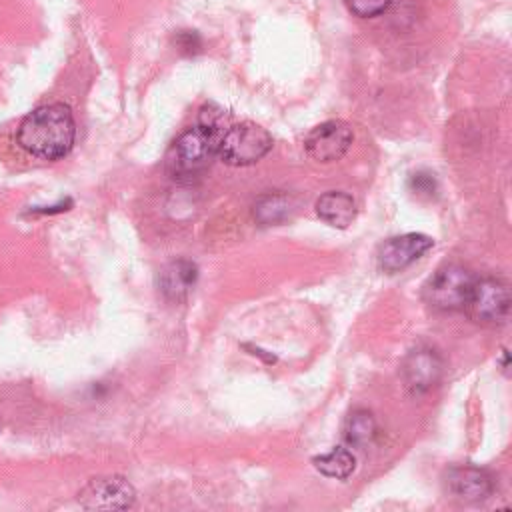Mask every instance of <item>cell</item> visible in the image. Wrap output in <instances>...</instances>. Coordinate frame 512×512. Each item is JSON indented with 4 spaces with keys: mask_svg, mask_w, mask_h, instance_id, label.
<instances>
[{
    "mask_svg": "<svg viewBox=\"0 0 512 512\" xmlns=\"http://www.w3.org/2000/svg\"><path fill=\"white\" fill-rule=\"evenodd\" d=\"M74 138V116L64 104H46L32 110L16 132V142L42 160L64 158L72 150Z\"/></svg>",
    "mask_w": 512,
    "mask_h": 512,
    "instance_id": "6da1fadb",
    "label": "cell"
},
{
    "mask_svg": "<svg viewBox=\"0 0 512 512\" xmlns=\"http://www.w3.org/2000/svg\"><path fill=\"white\" fill-rule=\"evenodd\" d=\"M224 120H202L182 132L166 152V172L172 180L190 184L198 180L218 154V142L222 136Z\"/></svg>",
    "mask_w": 512,
    "mask_h": 512,
    "instance_id": "7a4b0ae2",
    "label": "cell"
},
{
    "mask_svg": "<svg viewBox=\"0 0 512 512\" xmlns=\"http://www.w3.org/2000/svg\"><path fill=\"white\" fill-rule=\"evenodd\" d=\"M272 148V136L254 122L226 128L218 142V156L230 166H248L262 160Z\"/></svg>",
    "mask_w": 512,
    "mask_h": 512,
    "instance_id": "3957f363",
    "label": "cell"
},
{
    "mask_svg": "<svg viewBox=\"0 0 512 512\" xmlns=\"http://www.w3.org/2000/svg\"><path fill=\"white\" fill-rule=\"evenodd\" d=\"M474 276L460 264H446L438 268L422 286L424 302L442 312L462 310L470 294Z\"/></svg>",
    "mask_w": 512,
    "mask_h": 512,
    "instance_id": "277c9868",
    "label": "cell"
},
{
    "mask_svg": "<svg viewBox=\"0 0 512 512\" xmlns=\"http://www.w3.org/2000/svg\"><path fill=\"white\" fill-rule=\"evenodd\" d=\"M468 316L484 326L504 324L510 314V288L498 278H474L464 308Z\"/></svg>",
    "mask_w": 512,
    "mask_h": 512,
    "instance_id": "5b68a950",
    "label": "cell"
},
{
    "mask_svg": "<svg viewBox=\"0 0 512 512\" xmlns=\"http://www.w3.org/2000/svg\"><path fill=\"white\" fill-rule=\"evenodd\" d=\"M136 492L122 476L92 478L78 492L80 506L88 510H126L134 504Z\"/></svg>",
    "mask_w": 512,
    "mask_h": 512,
    "instance_id": "8992f818",
    "label": "cell"
},
{
    "mask_svg": "<svg viewBox=\"0 0 512 512\" xmlns=\"http://www.w3.org/2000/svg\"><path fill=\"white\" fill-rule=\"evenodd\" d=\"M352 128L342 120H326L304 138L306 154L322 164L340 160L352 144Z\"/></svg>",
    "mask_w": 512,
    "mask_h": 512,
    "instance_id": "52a82bcc",
    "label": "cell"
},
{
    "mask_svg": "<svg viewBox=\"0 0 512 512\" xmlns=\"http://www.w3.org/2000/svg\"><path fill=\"white\" fill-rule=\"evenodd\" d=\"M434 246V240L420 232H408L384 240L378 248L376 260L382 272L394 274L408 268L420 256H424Z\"/></svg>",
    "mask_w": 512,
    "mask_h": 512,
    "instance_id": "ba28073f",
    "label": "cell"
},
{
    "mask_svg": "<svg viewBox=\"0 0 512 512\" xmlns=\"http://www.w3.org/2000/svg\"><path fill=\"white\" fill-rule=\"evenodd\" d=\"M444 370L440 354L432 348L412 350L402 364V378L412 394H424L438 384Z\"/></svg>",
    "mask_w": 512,
    "mask_h": 512,
    "instance_id": "9c48e42d",
    "label": "cell"
},
{
    "mask_svg": "<svg viewBox=\"0 0 512 512\" xmlns=\"http://www.w3.org/2000/svg\"><path fill=\"white\" fill-rule=\"evenodd\" d=\"M446 490L460 502H482L494 492L492 476L476 466H454L444 476Z\"/></svg>",
    "mask_w": 512,
    "mask_h": 512,
    "instance_id": "30bf717a",
    "label": "cell"
},
{
    "mask_svg": "<svg viewBox=\"0 0 512 512\" xmlns=\"http://www.w3.org/2000/svg\"><path fill=\"white\" fill-rule=\"evenodd\" d=\"M198 268L190 260H174L160 274V290L170 300H182L194 288Z\"/></svg>",
    "mask_w": 512,
    "mask_h": 512,
    "instance_id": "8fae6325",
    "label": "cell"
},
{
    "mask_svg": "<svg viewBox=\"0 0 512 512\" xmlns=\"http://www.w3.org/2000/svg\"><path fill=\"white\" fill-rule=\"evenodd\" d=\"M316 214L334 228H346L356 218V200L340 190H330L316 200Z\"/></svg>",
    "mask_w": 512,
    "mask_h": 512,
    "instance_id": "7c38bea8",
    "label": "cell"
},
{
    "mask_svg": "<svg viewBox=\"0 0 512 512\" xmlns=\"http://www.w3.org/2000/svg\"><path fill=\"white\" fill-rule=\"evenodd\" d=\"M378 436V424L372 412L358 408L350 412L344 424V438L354 448H368Z\"/></svg>",
    "mask_w": 512,
    "mask_h": 512,
    "instance_id": "4fadbf2b",
    "label": "cell"
},
{
    "mask_svg": "<svg viewBox=\"0 0 512 512\" xmlns=\"http://www.w3.org/2000/svg\"><path fill=\"white\" fill-rule=\"evenodd\" d=\"M292 214V198L288 194L270 192L254 202V218L260 224H280Z\"/></svg>",
    "mask_w": 512,
    "mask_h": 512,
    "instance_id": "5bb4252c",
    "label": "cell"
},
{
    "mask_svg": "<svg viewBox=\"0 0 512 512\" xmlns=\"http://www.w3.org/2000/svg\"><path fill=\"white\" fill-rule=\"evenodd\" d=\"M312 464L324 476H330V478H336V480H344V478H348L354 472L356 458H354V454L348 448L336 446L330 452L312 458Z\"/></svg>",
    "mask_w": 512,
    "mask_h": 512,
    "instance_id": "9a60e30c",
    "label": "cell"
},
{
    "mask_svg": "<svg viewBox=\"0 0 512 512\" xmlns=\"http://www.w3.org/2000/svg\"><path fill=\"white\" fill-rule=\"evenodd\" d=\"M392 0H344L346 8L360 18H374L388 10Z\"/></svg>",
    "mask_w": 512,
    "mask_h": 512,
    "instance_id": "2e32d148",
    "label": "cell"
},
{
    "mask_svg": "<svg viewBox=\"0 0 512 512\" xmlns=\"http://www.w3.org/2000/svg\"><path fill=\"white\" fill-rule=\"evenodd\" d=\"M176 46L186 54H194L200 50V36L194 30H182L176 36Z\"/></svg>",
    "mask_w": 512,
    "mask_h": 512,
    "instance_id": "e0dca14e",
    "label": "cell"
},
{
    "mask_svg": "<svg viewBox=\"0 0 512 512\" xmlns=\"http://www.w3.org/2000/svg\"><path fill=\"white\" fill-rule=\"evenodd\" d=\"M412 182H414V188H416V192H434V178L430 176V174H414V178H412Z\"/></svg>",
    "mask_w": 512,
    "mask_h": 512,
    "instance_id": "ac0fdd59",
    "label": "cell"
}]
</instances>
